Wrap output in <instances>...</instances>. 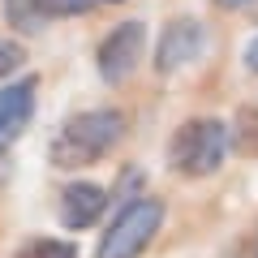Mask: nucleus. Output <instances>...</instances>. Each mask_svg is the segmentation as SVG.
Instances as JSON below:
<instances>
[{
	"mask_svg": "<svg viewBox=\"0 0 258 258\" xmlns=\"http://www.w3.org/2000/svg\"><path fill=\"white\" fill-rule=\"evenodd\" d=\"M125 112L120 108H91L69 116L60 129H56L52 147H47V159L60 172H78V168H91L125 138Z\"/></svg>",
	"mask_w": 258,
	"mask_h": 258,
	"instance_id": "f257e3e1",
	"label": "nucleus"
},
{
	"mask_svg": "<svg viewBox=\"0 0 258 258\" xmlns=\"http://www.w3.org/2000/svg\"><path fill=\"white\" fill-rule=\"evenodd\" d=\"M228 155V125L215 116H194L168 142V164L181 176H211Z\"/></svg>",
	"mask_w": 258,
	"mask_h": 258,
	"instance_id": "f03ea898",
	"label": "nucleus"
},
{
	"mask_svg": "<svg viewBox=\"0 0 258 258\" xmlns=\"http://www.w3.org/2000/svg\"><path fill=\"white\" fill-rule=\"evenodd\" d=\"M159 224H164V203L159 198H147L138 194L134 203H125L112 220V228L99 237V249L95 258H138L142 249L155 241Z\"/></svg>",
	"mask_w": 258,
	"mask_h": 258,
	"instance_id": "7ed1b4c3",
	"label": "nucleus"
},
{
	"mask_svg": "<svg viewBox=\"0 0 258 258\" xmlns=\"http://www.w3.org/2000/svg\"><path fill=\"white\" fill-rule=\"evenodd\" d=\"M142 52H147V26L142 22H120L103 35L99 52H95V64H99V78L108 86H120L134 78V69L142 64Z\"/></svg>",
	"mask_w": 258,
	"mask_h": 258,
	"instance_id": "20e7f679",
	"label": "nucleus"
},
{
	"mask_svg": "<svg viewBox=\"0 0 258 258\" xmlns=\"http://www.w3.org/2000/svg\"><path fill=\"white\" fill-rule=\"evenodd\" d=\"M203 47H207V26L198 18H176L164 26V35L155 43V69L159 74H176V69L198 60Z\"/></svg>",
	"mask_w": 258,
	"mask_h": 258,
	"instance_id": "39448f33",
	"label": "nucleus"
},
{
	"mask_svg": "<svg viewBox=\"0 0 258 258\" xmlns=\"http://www.w3.org/2000/svg\"><path fill=\"white\" fill-rule=\"evenodd\" d=\"M108 211V189L95 181H78V185H64L60 189V224L64 228H91L99 224V215Z\"/></svg>",
	"mask_w": 258,
	"mask_h": 258,
	"instance_id": "423d86ee",
	"label": "nucleus"
},
{
	"mask_svg": "<svg viewBox=\"0 0 258 258\" xmlns=\"http://www.w3.org/2000/svg\"><path fill=\"white\" fill-rule=\"evenodd\" d=\"M35 91H39L35 78L9 82L5 91H0V147L18 142L22 129L30 125V116H35Z\"/></svg>",
	"mask_w": 258,
	"mask_h": 258,
	"instance_id": "0eeeda50",
	"label": "nucleus"
},
{
	"mask_svg": "<svg viewBox=\"0 0 258 258\" xmlns=\"http://www.w3.org/2000/svg\"><path fill=\"white\" fill-rule=\"evenodd\" d=\"M5 18H9V26L22 30V35H43V26H47L39 0H5Z\"/></svg>",
	"mask_w": 258,
	"mask_h": 258,
	"instance_id": "6e6552de",
	"label": "nucleus"
},
{
	"mask_svg": "<svg viewBox=\"0 0 258 258\" xmlns=\"http://www.w3.org/2000/svg\"><path fill=\"white\" fill-rule=\"evenodd\" d=\"M13 258H78L74 241H56V237H30Z\"/></svg>",
	"mask_w": 258,
	"mask_h": 258,
	"instance_id": "1a4fd4ad",
	"label": "nucleus"
},
{
	"mask_svg": "<svg viewBox=\"0 0 258 258\" xmlns=\"http://www.w3.org/2000/svg\"><path fill=\"white\" fill-rule=\"evenodd\" d=\"M95 0H39V9H43V18H78V13H86Z\"/></svg>",
	"mask_w": 258,
	"mask_h": 258,
	"instance_id": "9d476101",
	"label": "nucleus"
},
{
	"mask_svg": "<svg viewBox=\"0 0 258 258\" xmlns=\"http://www.w3.org/2000/svg\"><path fill=\"white\" fill-rule=\"evenodd\" d=\"M22 64H26V47L13 43V39H0V82L9 74H18Z\"/></svg>",
	"mask_w": 258,
	"mask_h": 258,
	"instance_id": "9b49d317",
	"label": "nucleus"
},
{
	"mask_svg": "<svg viewBox=\"0 0 258 258\" xmlns=\"http://www.w3.org/2000/svg\"><path fill=\"white\" fill-rule=\"evenodd\" d=\"M245 69H249V74H258V35L249 39V47H245Z\"/></svg>",
	"mask_w": 258,
	"mask_h": 258,
	"instance_id": "f8f14e48",
	"label": "nucleus"
},
{
	"mask_svg": "<svg viewBox=\"0 0 258 258\" xmlns=\"http://www.w3.org/2000/svg\"><path fill=\"white\" fill-rule=\"evenodd\" d=\"M215 5H220V9H245L249 0H215Z\"/></svg>",
	"mask_w": 258,
	"mask_h": 258,
	"instance_id": "ddd939ff",
	"label": "nucleus"
},
{
	"mask_svg": "<svg viewBox=\"0 0 258 258\" xmlns=\"http://www.w3.org/2000/svg\"><path fill=\"white\" fill-rule=\"evenodd\" d=\"M254 258H258V245H254Z\"/></svg>",
	"mask_w": 258,
	"mask_h": 258,
	"instance_id": "4468645a",
	"label": "nucleus"
},
{
	"mask_svg": "<svg viewBox=\"0 0 258 258\" xmlns=\"http://www.w3.org/2000/svg\"><path fill=\"white\" fill-rule=\"evenodd\" d=\"M112 5H120V0H112Z\"/></svg>",
	"mask_w": 258,
	"mask_h": 258,
	"instance_id": "2eb2a0df",
	"label": "nucleus"
}]
</instances>
